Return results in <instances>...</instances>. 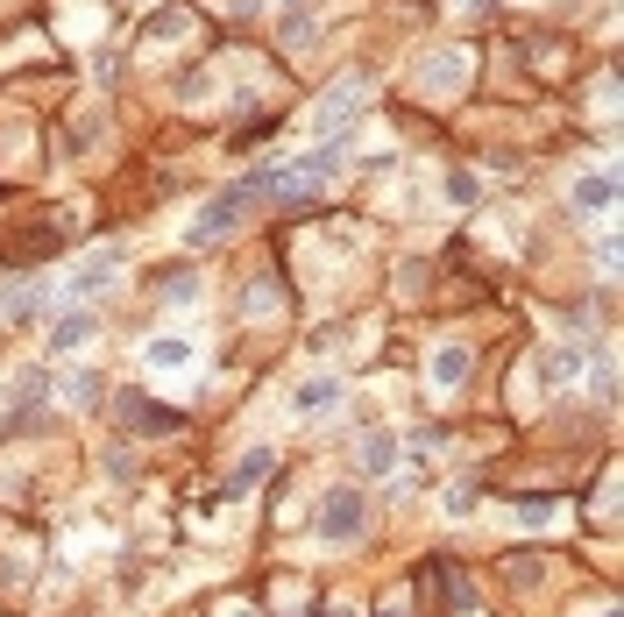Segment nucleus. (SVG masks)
I'll use <instances>...</instances> for the list:
<instances>
[{
    "label": "nucleus",
    "instance_id": "nucleus-1",
    "mask_svg": "<svg viewBox=\"0 0 624 617\" xmlns=\"http://www.w3.org/2000/svg\"><path fill=\"white\" fill-rule=\"evenodd\" d=\"M242 213H249V199H242V192H220V199L192 220V242H220L227 227H242Z\"/></svg>",
    "mask_w": 624,
    "mask_h": 617
},
{
    "label": "nucleus",
    "instance_id": "nucleus-2",
    "mask_svg": "<svg viewBox=\"0 0 624 617\" xmlns=\"http://www.w3.org/2000/svg\"><path fill=\"white\" fill-rule=\"evenodd\" d=\"M362 525V497L355 490H334L327 504H320V539H348Z\"/></svg>",
    "mask_w": 624,
    "mask_h": 617
},
{
    "label": "nucleus",
    "instance_id": "nucleus-3",
    "mask_svg": "<svg viewBox=\"0 0 624 617\" xmlns=\"http://www.w3.org/2000/svg\"><path fill=\"white\" fill-rule=\"evenodd\" d=\"M355 107H362V86H355V79H341V86L327 93V107H320V135H334L341 121H355Z\"/></svg>",
    "mask_w": 624,
    "mask_h": 617
},
{
    "label": "nucleus",
    "instance_id": "nucleus-4",
    "mask_svg": "<svg viewBox=\"0 0 624 617\" xmlns=\"http://www.w3.org/2000/svg\"><path fill=\"white\" fill-rule=\"evenodd\" d=\"M121 412L135 419V433H171V426H178V412H164V405H149V398H121Z\"/></svg>",
    "mask_w": 624,
    "mask_h": 617
},
{
    "label": "nucleus",
    "instance_id": "nucleus-5",
    "mask_svg": "<svg viewBox=\"0 0 624 617\" xmlns=\"http://www.w3.org/2000/svg\"><path fill=\"white\" fill-rule=\"evenodd\" d=\"M43 298V284H15V291H0V320H29V305Z\"/></svg>",
    "mask_w": 624,
    "mask_h": 617
},
{
    "label": "nucleus",
    "instance_id": "nucleus-6",
    "mask_svg": "<svg viewBox=\"0 0 624 617\" xmlns=\"http://www.w3.org/2000/svg\"><path fill=\"white\" fill-rule=\"evenodd\" d=\"M263 469H270V454H263V447H256V454H242V469H234V483H227V490H256V476H263Z\"/></svg>",
    "mask_w": 624,
    "mask_h": 617
},
{
    "label": "nucleus",
    "instance_id": "nucleus-7",
    "mask_svg": "<svg viewBox=\"0 0 624 617\" xmlns=\"http://www.w3.org/2000/svg\"><path fill=\"white\" fill-rule=\"evenodd\" d=\"M149 362H156V369H185V362H192V348H185V341H156V348H149Z\"/></svg>",
    "mask_w": 624,
    "mask_h": 617
},
{
    "label": "nucleus",
    "instance_id": "nucleus-8",
    "mask_svg": "<svg viewBox=\"0 0 624 617\" xmlns=\"http://www.w3.org/2000/svg\"><path fill=\"white\" fill-rule=\"evenodd\" d=\"M107 277H114V256H100V263H86V270H78V277H71V291H100Z\"/></svg>",
    "mask_w": 624,
    "mask_h": 617
},
{
    "label": "nucleus",
    "instance_id": "nucleus-9",
    "mask_svg": "<svg viewBox=\"0 0 624 617\" xmlns=\"http://www.w3.org/2000/svg\"><path fill=\"white\" fill-rule=\"evenodd\" d=\"M433 376H440V383H461V376H468V355H461V348H440Z\"/></svg>",
    "mask_w": 624,
    "mask_h": 617
},
{
    "label": "nucleus",
    "instance_id": "nucleus-10",
    "mask_svg": "<svg viewBox=\"0 0 624 617\" xmlns=\"http://www.w3.org/2000/svg\"><path fill=\"white\" fill-rule=\"evenodd\" d=\"M86 334H93V320H57V334H50V341H57V348H78Z\"/></svg>",
    "mask_w": 624,
    "mask_h": 617
},
{
    "label": "nucleus",
    "instance_id": "nucleus-11",
    "mask_svg": "<svg viewBox=\"0 0 624 617\" xmlns=\"http://www.w3.org/2000/svg\"><path fill=\"white\" fill-rule=\"evenodd\" d=\"M582 206H610V178H589L582 185Z\"/></svg>",
    "mask_w": 624,
    "mask_h": 617
}]
</instances>
